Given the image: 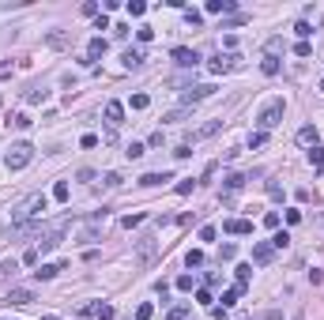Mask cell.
<instances>
[{
	"label": "cell",
	"instance_id": "obj_47",
	"mask_svg": "<svg viewBox=\"0 0 324 320\" xmlns=\"http://www.w3.org/2000/svg\"><path fill=\"white\" fill-rule=\"evenodd\" d=\"M136 38H140V42H151V38H155V30H151V26H140V30H136Z\"/></svg>",
	"mask_w": 324,
	"mask_h": 320
},
{
	"label": "cell",
	"instance_id": "obj_34",
	"mask_svg": "<svg viewBox=\"0 0 324 320\" xmlns=\"http://www.w3.org/2000/svg\"><path fill=\"white\" fill-rule=\"evenodd\" d=\"M185 264H188V268H200V264H204V253H200V249H192V253L185 256Z\"/></svg>",
	"mask_w": 324,
	"mask_h": 320
},
{
	"label": "cell",
	"instance_id": "obj_48",
	"mask_svg": "<svg viewBox=\"0 0 324 320\" xmlns=\"http://www.w3.org/2000/svg\"><path fill=\"white\" fill-rule=\"evenodd\" d=\"M144 151H147L144 144H128V159H140V155H144Z\"/></svg>",
	"mask_w": 324,
	"mask_h": 320
},
{
	"label": "cell",
	"instance_id": "obj_26",
	"mask_svg": "<svg viewBox=\"0 0 324 320\" xmlns=\"http://www.w3.org/2000/svg\"><path fill=\"white\" fill-rule=\"evenodd\" d=\"M53 200H57V203L68 200V181H57V185H53Z\"/></svg>",
	"mask_w": 324,
	"mask_h": 320
},
{
	"label": "cell",
	"instance_id": "obj_21",
	"mask_svg": "<svg viewBox=\"0 0 324 320\" xmlns=\"http://www.w3.org/2000/svg\"><path fill=\"white\" fill-rule=\"evenodd\" d=\"M241 294H245V287H241V283H238V287H230V290H222V309H226V305H234Z\"/></svg>",
	"mask_w": 324,
	"mask_h": 320
},
{
	"label": "cell",
	"instance_id": "obj_30",
	"mask_svg": "<svg viewBox=\"0 0 324 320\" xmlns=\"http://www.w3.org/2000/svg\"><path fill=\"white\" fill-rule=\"evenodd\" d=\"M234 275H238V283L245 287V283H249V275H253V264H238V271H234Z\"/></svg>",
	"mask_w": 324,
	"mask_h": 320
},
{
	"label": "cell",
	"instance_id": "obj_11",
	"mask_svg": "<svg viewBox=\"0 0 324 320\" xmlns=\"http://www.w3.org/2000/svg\"><path fill=\"white\" fill-rule=\"evenodd\" d=\"M60 237H64V222H57L49 234H42V253H53V249L60 245Z\"/></svg>",
	"mask_w": 324,
	"mask_h": 320
},
{
	"label": "cell",
	"instance_id": "obj_43",
	"mask_svg": "<svg viewBox=\"0 0 324 320\" xmlns=\"http://www.w3.org/2000/svg\"><path fill=\"white\" fill-rule=\"evenodd\" d=\"M264 140H268V132H253L249 136V147H264Z\"/></svg>",
	"mask_w": 324,
	"mask_h": 320
},
{
	"label": "cell",
	"instance_id": "obj_44",
	"mask_svg": "<svg viewBox=\"0 0 324 320\" xmlns=\"http://www.w3.org/2000/svg\"><path fill=\"white\" fill-rule=\"evenodd\" d=\"M192 185H196L192 177H188V181H177V196H188V192H192Z\"/></svg>",
	"mask_w": 324,
	"mask_h": 320
},
{
	"label": "cell",
	"instance_id": "obj_14",
	"mask_svg": "<svg viewBox=\"0 0 324 320\" xmlns=\"http://www.w3.org/2000/svg\"><path fill=\"white\" fill-rule=\"evenodd\" d=\"M207 11H211V15H234V0H207Z\"/></svg>",
	"mask_w": 324,
	"mask_h": 320
},
{
	"label": "cell",
	"instance_id": "obj_29",
	"mask_svg": "<svg viewBox=\"0 0 324 320\" xmlns=\"http://www.w3.org/2000/svg\"><path fill=\"white\" fill-rule=\"evenodd\" d=\"M309 162H313V169H324V147H313V151H309Z\"/></svg>",
	"mask_w": 324,
	"mask_h": 320
},
{
	"label": "cell",
	"instance_id": "obj_12",
	"mask_svg": "<svg viewBox=\"0 0 324 320\" xmlns=\"http://www.w3.org/2000/svg\"><path fill=\"white\" fill-rule=\"evenodd\" d=\"M45 45H49V49H68L72 34L68 30H49V34H45Z\"/></svg>",
	"mask_w": 324,
	"mask_h": 320
},
{
	"label": "cell",
	"instance_id": "obj_24",
	"mask_svg": "<svg viewBox=\"0 0 324 320\" xmlns=\"http://www.w3.org/2000/svg\"><path fill=\"white\" fill-rule=\"evenodd\" d=\"M260 72L264 76H279V57H264L260 60Z\"/></svg>",
	"mask_w": 324,
	"mask_h": 320
},
{
	"label": "cell",
	"instance_id": "obj_39",
	"mask_svg": "<svg viewBox=\"0 0 324 320\" xmlns=\"http://www.w3.org/2000/svg\"><path fill=\"white\" fill-rule=\"evenodd\" d=\"M102 181H106V185H110V188H121V185H125V177H121V173H106Z\"/></svg>",
	"mask_w": 324,
	"mask_h": 320
},
{
	"label": "cell",
	"instance_id": "obj_52",
	"mask_svg": "<svg viewBox=\"0 0 324 320\" xmlns=\"http://www.w3.org/2000/svg\"><path fill=\"white\" fill-rule=\"evenodd\" d=\"M94 313H98V320H113V309H110V305H98Z\"/></svg>",
	"mask_w": 324,
	"mask_h": 320
},
{
	"label": "cell",
	"instance_id": "obj_1",
	"mask_svg": "<svg viewBox=\"0 0 324 320\" xmlns=\"http://www.w3.org/2000/svg\"><path fill=\"white\" fill-rule=\"evenodd\" d=\"M45 207H49V196H45V192L26 196V200L19 203L15 211H11V222H8V230H26V222H30V219H38V215H42Z\"/></svg>",
	"mask_w": 324,
	"mask_h": 320
},
{
	"label": "cell",
	"instance_id": "obj_18",
	"mask_svg": "<svg viewBox=\"0 0 324 320\" xmlns=\"http://www.w3.org/2000/svg\"><path fill=\"white\" fill-rule=\"evenodd\" d=\"M60 271H64V264H42V268H38L34 275H38V279H42V283H45V279H57Z\"/></svg>",
	"mask_w": 324,
	"mask_h": 320
},
{
	"label": "cell",
	"instance_id": "obj_22",
	"mask_svg": "<svg viewBox=\"0 0 324 320\" xmlns=\"http://www.w3.org/2000/svg\"><path fill=\"white\" fill-rule=\"evenodd\" d=\"M188 317H192V305H173L166 313V320H188Z\"/></svg>",
	"mask_w": 324,
	"mask_h": 320
},
{
	"label": "cell",
	"instance_id": "obj_5",
	"mask_svg": "<svg viewBox=\"0 0 324 320\" xmlns=\"http://www.w3.org/2000/svg\"><path fill=\"white\" fill-rule=\"evenodd\" d=\"M234 68H241V57H238V53H226V57H222V53H215V57L207 60V72H211V76L234 72Z\"/></svg>",
	"mask_w": 324,
	"mask_h": 320
},
{
	"label": "cell",
	"instance_id": "obj_53",
	"mask_svg": "<svg viewBox=\"0 0 324 320\" xmlns=\"http://www.w3.org/2000/svg\"><path fill=\"white\" fill-rule=\"evenodd\" d=\"M79 11H83V15H98V4H94V0H87V4H83Z\"/></svg>",
	"mask_w": 324,
	"mask_h": 320
},
{
	"label": "cell",
	"instance_id": "obj_54",
	"mask_svg": "<svg viewBox=\"0 0 324 320\" xmlns=\"http://www.w3.org/2000/svg\"><path fill=\"white\" fill-rule=\"evenodd\" d=\"M26 102H30V106H34V102H45V91H30V94H26Z\"/></svg>",
	"mask_w": 324,
	"mask_h": 320
},
{
	"label": "cell",
	"instance_id": "obj_17",
	"mask_svg": "<svg viewBox=\"0 0 324 320\" xmlns=\"http://www.w3.org/2000/svg\"><path fill=\"white\" fill-rule=\"evenodd\" d=\"M317 140H321V136H317V128H313V125L298 128V144H302V147H317Z\"/></svg>",
	"mask_w": 324,
	"mask_h": 320
},
{
	"label": "cell",
	"instance_id": "obj_36",
	"mask_svg": "<svg viewBox=\"0 0 324 320\" xmlns=\"http://www.w3.org/2000/svg\"><path fill=\"white\" fill-rule=\"evenodd\" d=\"M287 245H290V234H287V230H283V234H275V237H272V249H287Z\"/></svg>",
	"mask_w": 324,
	"mask_h": 320
},
{
	"label": "cell",
	"instance_id": "obj_33",
	"mask_svg": "<svg viewBox=\"0 0 324 320\" xmlns=\"http://www.w3.org/2000/svg\"><path fill=\"white\" fill-rule=\"evenodd\" d=\"M144 11H147V4H144V0H132V4H128V15H132V19H140Z\"/></svg>",
	"mask_w": 324,
	"mask_h": 320
},
{
	"label": "cell",
	"instance_id": "obj_19",
	"mask_svg": "<svg viewBox=\"0 0 324 320\" xmlns=\"http://www.w3.org/2000/svg\"><path fill=\"white\" fill-rule=\"evenodd\" d=\"M219 125H222V121H207V125H200L196 132H192V140H207V136H215V132H219Z\"/></svg>",
	"mask_w": 324,
	"mask_h": 320
},
{
	"label": "cell",
	"instance_id": "obj_57",
	"mask_svg": "<svg viewBox=\"0 0 324 320\" xmlns=\"http://www.w3.org/2000/svg\"><path fill=\"white\" fill-rule=\"evenodd\" d=\"M211 317H215V320H226V309H219V305H211Z\"/></svg>",
	"mask_w": 324,
	"mask_h": 320
},
{
	"label": "cell",
	"instance_id": "obj_60",
	"mask_svg": "<svg viewBox=\"0 0 324 320\" xmlns=\"http://www.w3.org/2000/svg\"><path fill=\"white\" fill-rule=\"evenodd\" d=\"M45 320H57V317H45Z\"/></svg>",
	"mask_w": 324,
	"mask_h": 320
},
{
	"label": "cell",
	"instance_id": "obj_16",
	"mask_svg": "<svg viewBox=\"0 0 324 320\" xmlns=\"http://www.w3.org/2000/svg\"><path fill=\"white\" fill-rule=\"evenodd\" d=\"M8 302H11V305H30V302H34V290H26V287H15V290L8 294Z\"/></svg>",
	"mask_w": 324,
	"mask_h": 320
},
{
	"label": "cell",
	"instance_id": "obj_15",
	"mask_svg": "<svg viewBox=\"0 0 324 320\" xmlns=\"http://www.w3.org/2000/svg\"><path fill=\"white\" fill-rule=\"evenodd\" d=\"M102 53H106V38H91V45H87V60H83V64H94V60L102 57Z\"/></svg>",
	"mask_w": 324,
	"mask_h": 320
},
{
	"label": "cell",
	"instance_id": "obj_8",
	"mask_svg": "<svg viewBox=\"0 0 324 320\" xmlns=\"http://www.w3.org/2000/svg\"><path fill=\"white\" fill-rule=\"evenodd\" d=\"M245 181H249L245 173H230L226 181H222V200H230V196H238L241 188H245Z\"/></svg>",
	"mask_w": 324,
	"mask_h": 320
},
{
	"label": "cell",
	"instance_id": "obj_31",
	"mask_svg": "<svg viewBox=\"0 0 324 320\" xmlns=\"http://www.w3.org/2000/svg\"><path fill=\"white\" fill-rule=\"evenodd\" d=\"M294 34H298L302 42H306L309 34H313V26H309V23H306V19H298V23H294Z\"/></svg>",
	"mask_w": 324,
	"mask_h": 320
},
{
	"label": "cell",
	"instance_id": "obj_9",
	"mask_svg": "<svg viewBox=\"0 0 324 320\" xmlns=\"http://www.w3.org/2000/svg\"><path fill=\"white\" fill-rule=\"evenodd\" d=\"M106 125H110V128H121V125H125V106H121V102H106Z\"/></svg>",
	"mask_w": 324,
	"mask_h": 320
},
{
	"label": "cell",
	"instance_id": "obj_28",
	"mask_svg": "<svg viewBox=\"0 0 324 320\" xmlns=\"http://www.w3.org/2000/svg\"><path fill=\"white\" fill-rule=\"evenodd\" d=\"M151 317H155V305H151V302L136 305V320H151Z\"/></svg>",
	"mask_w": 324,
	"mask_h": 320
},
{
	"label": "cell",
	"instance_id": "obj_35",
	"mask_svg": "<svg viewBox=\"0 0 324 320\" xmlns=\"http://www.w3.org/2000/svg\"><path fill=\"white\" fill-rule=\"evenodd\" d=\"M279 222H283L279 211H268V215H264V226H268V230H279Z\"/></svg>",
	"mask_w": 324,
	"mask_h": 320
},
{
	"label": "cell",
	"instance_id": "obj_59",
	"mask_svg": "<svg viewBox=\"0 0 324 320\" xmlns=\"http://www.w3.org/2000/svg\"><path fill=\"white\" fill-rule=\"evenodd\" d=\"M321 91H324V79H321Z\"/></svg>",
	"mask_w": 324,
	"mask_h": 320
},
{
	"label": "cell",
	"instance_id": "obj_49",
	"mask_svg": "<svg viewBox=\"0 0 324 320\" xmlns=\"http://www.w3.org/2000/svg\"><path fill=\"white\" fill-rule=\"evenodd\" d=\"M79 147H98V136H94V132H87L83 140H79Z\"/></svg>",
	"mask_w": 324,
	"mask_h": 320
},
{
	"label": "cell",
	"instance_id": "obj_58",
	"mask_svg": "<svg viewBox=\"0 0 324 320\" xmlns=\"http://www.w3.org/2000/svg\"><path fill=\"white\" fill-rule=\"evenodd\" d=\"M294 320H306V313H294Z\"/></svg>",
	"mask_w": 324,
	"mask_h": 320
},
{
	"label": "cell",
	"instance_id": "obj_50",
	"mask_svg": "<svg viewBox=\"0 0 324 320\" xmlns=\"http://www.w3.org/2000/svg\"><path fill=\"white\" fill-rule=\"evenodd\" d=\"M185 23H192V26H200V11H196V8H188V11H185Z\"/></svg>",
	"mask_w": 324,
	"mask_h": 320
},
{
	"label": "cell",
	"instance_id": "obj_37",
	"mask_svg": "<svg viewBox=\"0 0 324 320\" xmlns=\"http://www.w3.org/2000/svg\"><path fill=\"white\" fill-rule=\"evenodd\" d=\"M147 106H151L147 94H132V110H147Z\"/></svg>",
	"mask_w": 324,
	"mask_h": 320
},
{
	"label": "cell",
	"instance_id": "obj_13",
	"mask_svg": "<svg viewBox=\"0 0 324 320\" xmlns=\"http://www.w3.org/2000/svg\"><path fill=\"white\" fill-rule=\"evenodd\" d=\"M272 256H275L272 241H260V245H253V264H268Z\"/></svg>",
	"mask_w": 324,
	"mask_h": 320
},
{
	"label": "cell",
	"instance_id": "obj_46",
	"mask_svg": "<svg viewBox=\"0 0 324 320\" xmlns=\"http://www.w3.org/2000/svg\"><path fill=\"white\" fill-rule=\"evenodd\" d=\"M309 53H313V45H309V42H298V45H294V57H309Z\"/></svg>",
	"mask_w": 324,
	"mask_h": 320
},
{
	"label": "cell",
	"instance_id": "obj_51",
	"mask_svg": "<svg viewBox=\"0 0 324 320\" xmlns=\"http://www.w3.org/2000/svg\"><path fill=\"white\" fill-rule=\"evenodd\" d=\"M200 241H215V226H200Z\"/></svg>",
	"mask_w": 324,
	"mask_h": 320
},
{
	"label": "cell",
	"instance_id": "obj_7",
	"mask_svg": "<svg viewBox=\"0 0 324 320\" xmlns=\"http://www.w3.org/2000/svg\"><path fill=\"white\" fill-rule=\"evenodd\" d=\"M170 57H173V64H177V68H196V64H200V53L188 49V45H177Z\"/></svg>",
	"mask_w": 324,
	"mask_h": 320
},
{
	"label": "cell",
	"instance_id": "obj_4",
	"mask_svg": "<svg viewBox=\"0 0 324 320\" xmlns=\"http://www.w3.org/2000/svg\"><path fill=\"white\" fill-rule=\"evenodd\" d=\"M159 237H155V234H144V237H140V241H136V264H140V268H147V264H151L155 260V253H159Z\"/></svg>",
	"mask_w": 324,
	"mask_h": 320
},
{
	"label": "cell",
	"instance_id": "obj_41",
	"mask_svg": "<svg viewBox=\"0 0 324 320\" xmlns=\"http://www.w3.org/2000/svg\"><path fill=\"white\" fill-rule=\"evenodd\" d=\"M196 302H200V305H207V309H211V305H215V298H211V290H196Z\"/></svg>",
	"mask_w": 324,
	"mask_h": 320
},
{
	"label": "cell",
	"instance_id": "obj_32",
	"mask_svg": "<svg viewBox=\"0 0 324 320\" xmlns=\"http://www.w3.org/2000/svg\"><path fill=\"white\" fill-rule=\"evenodd\" d=\"M234 256H238V245H230V241H226V245L219 249V260H234Z\"/></svg>",
	"mask_w": 324,
	"mask_h": 320
},
{
	"label": "cell",
	"instance_id": "obj_2",
	"mask_svg": "<svg viewBox=\"0 0 324 320\" xmlns=\"http://www.w3.org/2000/svg\"><path fill=\"white\" fill-rule=\"evenodd\" d=\"M283 110H287V106H283V98H272L264 106V110L256 113V125H260V132H268V128H275L283 121Z\"/></svg>",
	"mask_w": 324,
	"mask_h": 320
},
{
	"label": "cell",
	"instance_id": "obj_25",
	"mask_svg": "<svg viewBox=\"0 0 324 320\" xmlns=\"http://www.w3.org/2000/svg\"><path fill=\"white\" fill-rule=\"evenodd\" d=\"M162 181H170V173H144V177H140V185H144V188L162 185Z\"/></svg>",
	"mask_w": 324,
	"mask_h": 320
},
{
	"label": "cell",
	"instance_id": "obj_55",
	"mask_svg": "<svg viewBox=\"0 0 324 320\" xmlns=\"http://www.w3.org/2000/svg\"><path fill=\"white\" fill-rule=\"evenodd\" d=\"M23 264H38V249H26V253H23Z\"/></svg>",
	"mask_w": 324,
	"mask_h": 320
},
{
	"label": "cell",
	"instance_id": "obj_10",
	"mask_svg": "<svg viewBox=\"0 0 324 320\" xmlns=\"http://www.w3.org/2000/svg\"><path fill=\"white\" fill-rule=\"evenodd\" d=\"M222 230L234 234V237H245V234H253V222H249V219H226V222H222Z\"/></svg>",
	"mask_w": 324,
	"mask_h": 320
},
{
	"label": "cell",
	"instance_id": "obj_3",
	"mask_svg": "<svg viewBox=\"0 0 324 320\" xmlns=\"http://www.w3.org/2000/svg\"><path fill=\"white\" fill-rule=\"evenodd\" d=\"M30 159H34V147H30V144H11V151L4 155L8 169H23V166H30Z\"/></svg>",
	"mask_w": 324,
	"mask_h": 320
},
{
	"label": "cell",
	"instance_id": "obj_20",
	"mask_svg": "<svg viewBox=\"0 0 324 320\" xmlns=\"http://www.w3.org/2000/svg\"><path fill=\"white\" fill-rule=\"evenodd\" d=\"M125 68H144V49H125Z\"/></svg>",
	"mask_w": 324,
	"mask_h": 320
},
{
	"label": "cell",
	"instance_id": "obj_45",
	"mask_svg": "<svg viewBox=\"0 0 324 320\" xmlns=\"http://www.w3.org/2000/svg\"><path fill=\"white\" fill-rule=\"evenodd\" d=\"M268 196H272V200H283V188H279V181H268Z\"/></svg>",
	"mask_w": 324,
	"mask_h": 320
},
{
	"label": "cell",
	"instance_id": "obj_56",
	"mask_svg": "<svg viewBox=\"0 0 324 320\" xmlns=\"http://www.w3.org/2000/svg\"><path fill=\"white\" fill-rule=\"evenodd\" d=\"M294 196H298V203H309V200H313V192H309V188H298Z\"/></svg>",
	"mask_w": 324,
	"mask_h": 320
},
{
	"label": "cell",
	"instance_id": "obj_27",
	"mask_svg": "<svg viewBox=\"0 0 324 320\" xmlns=\"http://www.w3.org/2000/svg\"><path fill=\"white\" fill-rule=\"evenodd\" d=\"M173 287H177L181 294H188V290L196 287V279H192V275H177V283H173Z\"/></svg>",
	"mask_w": 324,
	"mask_h": 320
},
{
	"label": "cell",
	"instance_id": "obj_40",
	"mask_svg": "<svg viewBox=\"0 0 324 320\" xmlns=\"http://www.w3.org/2000/svg\"><path fill=\"white\" fill-rule=\"evenodd\" d=\"M11 125H15V128H30V125H34V121L26 117V113H15V117H11Z\"/></svg>",
	"mask_w": 324,
	"mask_h": 320
},
{
	"label": "cell",
	"instance_id": "obj_38",
	"mask_svg": "<svg viewBox=\"0 0 324 320\" xmlns=\"http://www.w3.org/2000/svg\"><path fill=\"white\" fill-rule=\"evenodd\" d=\"M140 222H144V215H125V219H121V226L132 230V226H140Z\"/></svg>",
	"mask_w": 324,
	"mask_h": 320
},
{
	"label": "cell",
	"instance_id": "obj_23",
	"mask_svg": "<svg viewBox=\"0 0 324 320\" xmlns=\"http://www.w3.org/2000/svg\"><path fill=\"white\" fill-rule=\"evenodd\" d=\"M162 121H166V125H181V121H188V106H181V110H170Z\"/></svg>",
	"mask_w": 324,
	"mask_h": 320
},
{
	"label": "cell",
	"instance_id": "obj_42",
	"mask_svg": "<svg viewBox=\"0 0 324 320\" xmlns=\"http://www.w3.org/2000/svg\"><path fill=\"white\" fill-rule=\"evenodd\" d=\"M241 23H249V15H241V11H234V15L226 19V23H222V26H241Z\"/></svg>",
	"mask_w": 324,
	"mask_h": 320
},
{
	"label": "cell",
	"instance_id": "obj_6",
	"mask_svg": "<svg viewBox=\"0 0 324 320\" xmlns=\"http://www.w3.org/2000/svg\"><path fill=\"white\" fill-rule=\"evenodd\" d=\"M211 94H215V83H196V87H188V91H181V102H185L188 110H192L196 102L211 98Z\"/></svg>",
	"mask_w": 324,
	"mask_h": 320
}]
</instances>
